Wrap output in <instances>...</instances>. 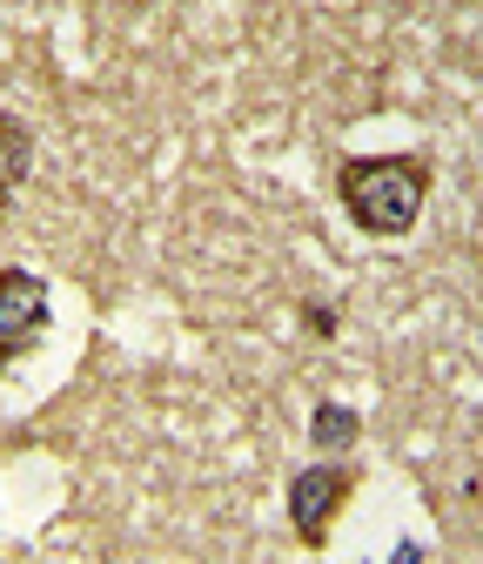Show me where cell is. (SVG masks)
<instances>
[{
  "mask_svg": "<svg viewBox=\"0 0 483 564\" xmlns=\"http://www.w3.org/2000/svg\"><path fill=\"white\" fill-rule=\"evenodd\" d=\"M336 202L363 236L396 242L417 229L430 202V162L424 155H350L336 169Z\"/></svg>",
  "mask_w": 483,
  "mask_h": 564,
  "instance_id": "cell-1",
  "label": "cell"
},
{
  "mask_svg": "<svg viewBox=\"0 0 483 564\" xmlns=\"http://www.w3.org/2000/svg\"><path fill=\"white\" fill-rule=\"evenodd\" d=\"M47 316H54V303H47V275H34V269H21V262L0 269V377L14 370V357L41 349Z\"/></svg>",
  "mask_w": 483,
  "mask_h": 564,
  "instance_id": "cell-2",
  "label": "cell"
},
{
  "mask_svg": "<svg viewBox=\"0 0 483 564\" xmlns=\"http://www.w3.org/2000/svg\"><path fill=\"white\" fill-rule=\"evenodd\" d=\"M350 490H356V464H309V470L289 477V524L309 551L329 544V524L350 505Z\"/></svg>",
  "mask_w": 483,
  "mask_h": 564,
  "instance_id": "cell-3",
  "label": "cell"
},
{
  "mask_svg": "<svg viewBox=\"0 0 483 564\" xmlns=\"http://www.w3.org/2000/svg\"><path fill=\"white\" fill-rule=\"evenodd\" d=\"M28 169H34V134H28L21 115L0 108V208L14 202V188L28 182Z\"/></svg>",
  "mask_w": 483,
  "mask_h": 564,
  "instance_id": "cell-4",
  "label": "cell"
},
{
  "mask_svg": "<svg viewBox=\"0 0 483 564\" xmlns=\"http://www.w3.org/2000/svg\"><path fill=\"white\" fill-rule=\"evenodd\" d=\"M356 431H363V423H356L350 403H316V416H309V444L316 451H350Z\"/></svg>",
  "mask_w": 483,
  "mask_h": 564,
  "instance_id": "cell-5",
  "label": "cell"
}]
</instances>
